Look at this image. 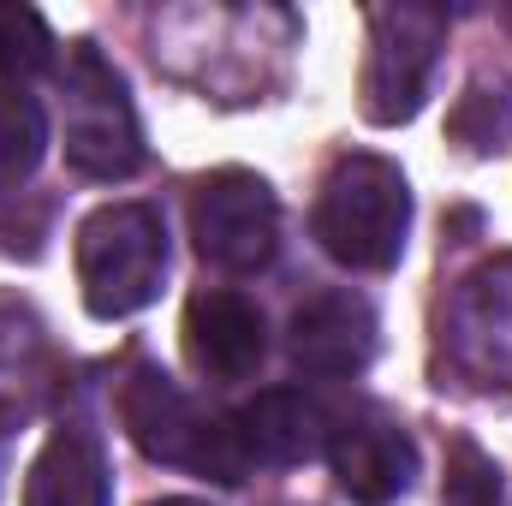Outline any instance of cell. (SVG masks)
Returning a JSON list of instances; mask_svg holds the SVG:
<instances>
[{"label": "cell", "instance_id": "obj_1", "mask_svg": "<svg viewBox=\"0 0 512 506\" xmlns=\"http://www.w3.org/2000/svg\"><path fill=\"white\" fill-rule=\"evenodd\" d=\"M411 233V185L382 155H346L316 197V239L340 268L387 274Z\"/></svg>", "mask_w": 512, "mask_h": 506}, {"label": "cell", "instance_id": "obj_2", "mask_svg": "<svg viewBox=\"0 0 512 506\" xmlns=\"http://www.w3.org/2000/svg\"><path fill=\"white\" fill-rule=\"evenodd\" d=\"M120 417H126V435L155 459V465H179V471H197V477H215V483H239L245 477V447H239V429L227 417H209L185 387L149 364H137L120 387Z\"/></svg>", "mask_w": 512, "mask_h": 506}, {"label": "cell", "instance_id": "obj_3", "mask_svg": "<svg viewBox=\"0 0 512 506\" xmlns=\"http://www.w3.org/2000/svg\"><path fill=\"white\" fill-rule=\"evenodd\" d=\"M167 280V221L149 203H108L78 227V286L90 316L120 322L155 304Z\"/></svg>", "mask_w": 512, "mask_h": 506}, {"label": "cell", "instance_id": "obj_4", "mask_svg": "<svg viewBox=\"0 0 512 506\" xmlns=\"http://www.w3.org/2000/svg\"><path fill=\"white\" fill-rule=\"evenodd\" d=\"M60 96H66V167L84 179H108V185L131 179L143 167V131H137L120 72L90 42L66 54Z\"/></svg>", "mask_w": 512, "mask_h": 506}, {"label": "cell", "instance_id": "obj_5", "mask_svg": "<svg viewBox=\"0 0 512 506\" xmlns=\"http://www.w3.org/2000/svg\"><path fill=\"white\" fill-rule=\"evenodd\" d=\"M447 42V12L441 6H376L370 12V54H364V120L405 126L423 96L429 72Z\"/></svg>", "mask_w": 512, "mask_h": 506}, {"label": "cell", "instance_id": "obj_6", "mask_svg": "<svg viewBox=\"0 0 512 506\" xmlns=\"http://www.w3.org/2000/svg\"><path fill=\"white\" fill-rule=\"evenodd\" d=\"M191 239L197 256L227 268V274H256L280 251V203L268 179L245 167H221L191 191Z\"/></svg>", "mask_w": 512, "mask_h": 506}, {"label": "cell", "instance_id": "obj_7", "mask_svg": "<svg viewBox=\"0 0 512 506\" xmlns=\"http://www.w3.org/2000/svg\"><path fill=\"white\" fill-rule=\"evenodd\" d=\"M328 459H334L340 495L352 506H393L411 489V477H417V447H411L405 423H393L376 405L334 423Z\"/></svg>", "mask_w": 512, "mask_h": 506}, {"label": "cell", "instance_id": "obj_8", "mask_svg": "<svg viewBox=\"0 0 512 506\" xmlns=\"http://www.w3.org/2000/svg\"><path fill=\"white\" fill-rule=\"evenodd\" d=\"M185 358L191 370L209 381H245L256 376L262 352H268V328H262V310H256L245 292H227V286H209L185 304Z\"/></svg>", "mask_w": 512, "mask_h": 506}, {"label": "cell", "instance_id": "obj_9", "mask_svg": "<svg viewBox=\"0 0 512 506\" xmlns=\"http://www.w3.org/2000/svg\"><path fill=\"white\" fill-rule=\"evenodd\" d=\"M292 364L304 376L346 381L376 358V310L358 292H316L292 310Z\"/></svg>", "mask_w": 512, "mask_h": 506}, {"label": "cell", "instance_id": "obj_10", "mask_svg": "<svg viewBox=\"0 0 512 506\" xmlns=\"http://www.w3.org/2000/svg\"><path fill=\"white\" fill-rule=\"evenodd\" d=\"M239 429V447L245 459H262V465H304L316 453H328V411L304 393V387H268L256 393L251 405L233 417Z\"/></svg>", "mask_w": 512, "mask_h": 506}, {"label": "cell", "instance_id": "obj_11", "mask_svg": "<svg viewBox=\"0 0 512 506\" xmlns=\"http://www.w3.org/2000/svg\"><path fill=\"white\" fill-rule=\"evenodd\" d=\"M108 459L90 429H54L24 477V506H108Z\"/></svg>", "mask_w": 512, "mask_h": 506}, {"label": "cell", "instance_id": "obj_12", "mask_svg": "<svg viewBox=\"0 0 512 506\" xmlns=\"http://www.w3.org/2000/svg\"><path fill=\"white\" fill-rule=\"evenodd\" d=\"M48 155V114L24 90H0V197L18 191Z\"/></svg>", "mask_w": 512, "mask_h": 506}, {"label": "cell", "instance_id": "obj_13", "mask_svg": "<svg viewBox=\"0 0 512 506\" xmlns=\"http://www.w3.org/2000/svg\"><path fill=\"white\" fill-rule=\"evenodd\" d=\"M54 54V36H48V18L36 6H12L0 0V78H30L42 72Z\"/></svg>", "mask_w": 512, "mask_h": 506}, {"label": "cell", "instance_id": "obj_14", "mask_svg": "<svg viewBox=\"0 0 512 506\" xmlns=\"http://www.w3.org/2000/svg\"><path fill=\"white\" fill-rule=\"evenodd\" d=\"M441 501L447 506H501V465H495L477 441H453V447H447Z\"/></svg>", "mask_w": 512, "mask_h": 506}, {"label": "cell", "instance_id": "obj_15", "mask_svg": "<svg viewBox=\"0 0 512 506\" xmlns=\"http://www.w3.org/2000/svg\"><path fill=\"white\" fill-rule=\"evenodd\" d=\"M149 506H209V501H191V495H167V501H149Z\"/></svg>", "mask_w": 512, "mask_h": 506}]
</instances>
